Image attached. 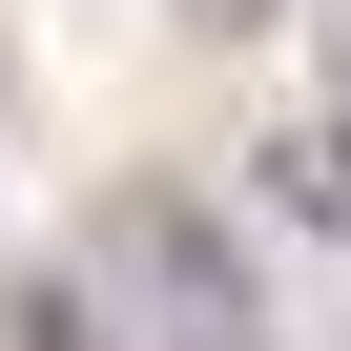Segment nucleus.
<instances>
[{"mask_svg": "<svg viewBox=\"0 0 351 351\" xmlns=\"http://www.w3.org/2000/svg\"><path fill=\"white\" fill-rule=\"evenodd\" d=\"M269 207H310V228H351V145H330V124H289V145H269Z\"/></svg>", "mask_w": 351, "mask_h": 351, "instance_id": "nucleus-2", "label": "nucleus"}, {"mask_svg": "<svg viewBox=\"0 0 351 351\" xmlns=\"http://www.w3.org/2000/svg\"><path fill=\"white\" fill-rule=\"evenodd\" d=\"M21 351H104V310H83V289H42V310H21Z\"/></svg>", "mask_w": 351, "mask_h": 351, "instance_id": "nucleus-3", "label": "nucleus"}, {"mask_svg": "<svg viewBox=\"0 0 351 351\" xmlns=\"http://www.w3.org/2000/svg\"><path fill=\"white\" fill-rule=\"evenodd\" d=\"M104 269L145 289V330H186V351H248V330H269L248 228H228L207 186H124V207H104Z\"/></svg>", "mask_w": 351, "mask_h": 351, "instance_id": "nucleus-1", "label": "nucleus"}]
</instances>
